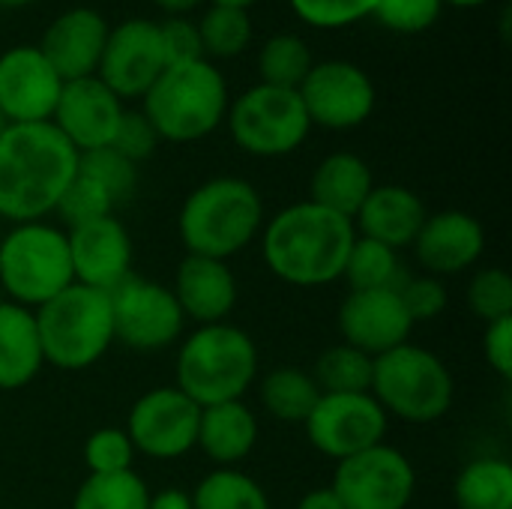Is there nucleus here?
Segmentation results:
<instances>
[{
  "mask_svg": "<svg viewBox=\"0 0 512 509\" xmlns=\"http://www.w3.org/2000/svg\"><path fill=\"white\" fill-rule=\"evenodd\" d=\"M78 171V150L54 123H9L0 135V219L42 222Z\"/></svg>",
  "mask_w": 512,
  "mask_h": 509,
  "instance_id": "f257e3e1",
  "label": "nucleus"
},
{
  "mask_svg": "<svg viewBox=\"0 0 512 509\" xmlns=\"http://www.w3.org/2000/svg\"><path fill=\"white\" fill-rule=\"evenodd\" d=\"M354 240L357 231L348 216L306 198L282 207L273 219H264L261 258L285 285L321 288L342 279Z\"/></svg>",
  "mask_w": 512,
  "mask_h": 509,
  "instance_id": "f03ea898",
  "label": "nucleus"
},
{
  "mask_svg": "<svg viewBox=\"0 0 512 509\" xmlns=\"http://www.w3.org/2000/svg\"><path fill=\"white\" fill-rule=\"evenodd\" d=\"M6 126H9V120H6V117H3V111H0V135L6 132Z\"/></svg>",
  "mask_w": 512,
  "mask_h": 509,
  "instance_id": "603ef678",
  "label": "nucleus"
},
{
  "mask_svg": "<svg viewBox=\"0 0 512 509\" xmlns=\"http://www.w3.org/2000/svg\"><path fill=\"white\" fill-rule=\"evenodd\" d=\"M342 279L348 282L351 291H381V288H399L405 282V267L396 249L357 237L348 261H345V273Z\"/></svg>",
  "mask_w": 512,
  "mask_h": 509,
  "instance_id": "c85d7f7f",
  "label": "nucleus"
},
{
  "mask_svg": "<svg viewBox=\"0 0 512 509\" xmlns=\"http://www.w3.org/2000/svg\"><path fill=\"white\" fill-rule=\"evenodd\" d=\"M123 111V102L96 75H87L63 81L51 123L78 153H87L111 144Z\"/></svg>",
  "mask_w": 512,
  "mask_h": 509,
  "instance_id": "6ab92c4d",
  "label": "nucleus"
},
{
  "mask_svg": "<svg viewBox=\"0 0 512 509\" xmlns=\"http://www.w3.org/2000/svg\"><path fill=\"white\" fill-rule=\"evenodd\" d=\"M210 3L213 6H231V9H246L249 12L258 0H210Z\"/></svg>",
  "mask_w": 512,
  "mask_h": 509,
  "instance_id": "09e8293b",
  "label": "nucleus"
},
{
  "mask_svg": "<svg viewBox=\"0 0 512 509\" xmlns=\"http://www.w3.org/2000/svg\"><path fill=\"white\" fill-rule=\"evenodd\" d=\"M201 408L177 387H153L135 399L126 417V435L135 453L171 462L195 450Z\"/></svg>",
  "mask_w": 512,
  "mask_h": 509,
  "instance_id": "4468645a",
  "label": "nucleus"
},
{
  "mask_svg": "<svg viewBox=\"0 0 512 509\" xmlns=\"http://www.w3.org/2000/svg\"><path fill=\"white\" fill-rule=\"evenodd\" d=\"M453 501L459 509H512V465L495 456L468 462L453 480Z\"/></svg>",
  "mask_w": 512,
  "mask_h": 509,
  "instance_id": "bb28decb",
  "label": "nucleus"
},
{
  "mask_svg": "<svg viewBox=\"0 0 512 509\" xmlns=\"http://www.w3.org/2000/svg\"><path fill=\"white\" fill-rule=\"evenodd\" d=\"M429 210L423 204V198L399 183H384L366 195V201L360 204V210L354 213V231L357 237L384 243L396 252L411 249L423 222H426Z\"/></svg>",
  "mask_w": 512,
  "mask_h": 509,
  "instance_id": "5701e85b",
  "label": "nucleus"
},
{
  "mask_svg": "<svg viewBox=\"0 0 512 509\" xmlns=\"http://www.w3.org/2000/svg\"><path fill=\"white\" fill-rule=\"evenodd\" d=\"M75 282L66 231L51 222L12 225L0 240V288L9 303L39 309Z\"/></svg>",
  "mask_w": 512,
  "mask_h": 509,
  "instance_id": "6e6552de",
  "label": "nucleus"
},
{
  "mask_svg": "<svg viewBox=\"0 0 512 509\" xmlns=\"http://www.w3.org/2000/svg\"><path fill=\"white\" fill-rule=\"evenodd\" d=\"M255 444H258V417L243 399L201 408L195 447L216 468H237L243 459H249Z\"/></svg>",
  "mask_w": 512,
  "mask_h": 509,
  "instance_id": "b1692460",
  "label": "nucleus"
},
{
  "mask_svg": "<svg viewBox=\"0 0 512 509\" xmlns=\"http://www.w3.org/2000/svg\"><path fill=\"white\" fill-rule=\"evenodd\" d=\"M198 36H201V51L210 60H231L249 48L252 39V18L246 9H231V6H207L201 21H198Z\"/></svg>",
  "mask_w": 512,
  "mask_h": 509,
  "instance_id": "72a5a7b5",
  "label": "nucleus"
},
{
  "mask_svg": "<svg viewBox=\"0 0 512 509\" xmlns=\"http://www.w3.org/2000/svg\"><path fill=\"white\" fill-rule=\"evenodd\" d=\"M78 171L87 174L90 180H96V183L111 195V201H114L117 207L135 195V186H138V165L129 162L126 156H120L114 147H99V150L78 153Z\"/></svg>",
  "mask_w": 512,
  "mask_h": 509,
  "instance_id": "f704fd0d",
  "label": "nucleus"
},
{
  "mask_svg": "<svg viewBox=\"0 0 512 509\" xmlns=\"http://www.w3.org/2000/svg\"><path fill=\"white\" fill-rule=\"evenodd\" d=\"M156 144H159V135L150 126V120L141 111H123V117L117 123V132H114L108 147H114L120 156H126L129 162L138 165L147 156H153Z\"/></svg>",
  "mask_w": 512,
  "mask_h": 509,
  "instance_id": "79ce46f5",
  "label": "nucleus"
},
{
  "mask_svg": "<svg viewBox=\"0 0 512 509\" xmlns=\"http://www.w3.org/2000/svg\"><path fill=\"white\" fill-rule=\"evenodd\" d=\"M162 12H168L171 18H183L189 12H195L204 0H153Z\"/></svg>",
  "mask_w": 512,
  "mask_h": 509,
  "instance_id": "de8ad7c7",
  "label": "nucleus"
},
{
  "mask_svg": "<svg viewBox=\"0 0 512 509\" xmlns=\"http://www.w3.org/2000/svg\"><path fill=\"white\" fill-rule=\"evenodd\" d=\"M234 144L258 159H279L303 147L312 132L309 114L297 90L255 84L243 90L225 114Z\"/></svg>",
  "mask_w": 512,
  "mask_h": 509,
  "instance_id": "1a4fd4ad",
  "label": "nucleus"
},
{
  "mask_svg": "<svg viewBox=\"0 0 512 509\" xmlns=\"http://www.w3.org/2000/svg\"><path fill=\"white\" fill-rule=\"evenodd\" d=\"M174 378V387L198 408L237 402L258 378L255 339L228 321L204 324L180 342Z\"/></svg>",
  "mask_w": 512,
  "mask_h": 509,
  "instance_id": "39448f33",
  "label": "nucleus"
},
{
  "mask_svg": "<svg viewBox=\"0 0 512 509\" xmlns=\"http://www.w3.org/2000/svg\"><path fill=\"white\" fill-rule=\"evenodd\" d=\"M135 456L138 453H135L126 429H120V426L96 429L84 441V465H87V474H120V471H132Z\"/></svg>",
  "mask_w": 512,
  "mask_h": 509,
  "instance_id": "e433bc0d",
  "label": "nucleus"
},
{
  "mask_svg": "<svg viewBox=\"0 0 512 509\" xmlns=\"http://www.w3.org/2000/svg\"><path fill=\"white\" fill-rule=\"evenodd\" d=\"M375 357L339 342L318 354L312 366V378L321 393H369L372 387Z\"/></svg>",
  "mask_w": 512,
  "mask_h": 509,
  "instance_id": "7c9ffc66",
  "label": "nucleus"
},
{
  "mask_svg": "<svg viewBox=\"0 0 512 509\" xmlns=\"http://www.w3.org/2000/svg\"><path fill=\"white\" fill-rule=\"evenodd\" d=\"M108 30L111 27L102 12L90 6H72L45 27L36 48L60 75V81H75L96 75Z\"/></svg>",
  "mask_w": 512,
  "mask_h": 509,
  "instance_id": "412c9836",
  "label": "nucleus"
},
{
  "mask_svg": "<svg viewBox=\"0 0 512 509\" xmlns=\"http://www.w3.org/2000/svg\"><path fill=\"white\" fill-rule=\"evenodd\" d=\"M411 249L426 276L447 279L471 270L483 258L486 231L480 219L465 210H438L426 216Z\"/></svg>",
  "mask_w": 512,
  "mask_h": 509,
  "instance_id": "aec40b11",
  "label": "nucleus"
},
{
  "mask_svg": "<svg viewBox=\"0 0 512 509\" xmlns=\"http://www.w3.org/2000/svg\"><path fill=\"white\" fill-rule=\"evenodd\" d=\"M390 417L372 393H321L303 429L309 444L327 459H348L384 444Z\"/></svg>",
  "mask_w": 512,
  "mask_h": 509,
  "instance_id": "f8f14e48",
  "label": "nucleus"
},
{
  "mask_svg": "<svg viewBox=\"0 0 512 509\" xmlns=\"http://www.w3.org/2000/svg\"><path fill=\"white\" fill-rule=\"evenodd\" d=\"M45 366L33 312L18 303H0V390L27 387Z\"/></svg>",
  "mask_w": 512,
  "mask_h": 509,
  "instance_id": "a878e982",
  "label": "nucleus"
},
{
  "mask_svg": "<svg viewBox=\"0 0 512 509\" xmlns=\"http://www.w3.org/2000/svg\"><path fill=\"white\" fill-rule=\"evenodd\" d=\"M399 297H402L414 327L423 324V321H435L447 309V300H450L444 279H435V276H426V273L405 276V282L399 285Z\"/></svg>",
  "mask_w": 512,
  "mask_h": 509,
  "instance_id": "a19ab883",
  "label": "nucleus"
},
{
  "mask_svg": "<svg viewBox=\"0 0 512 509\" xmlns=\"http://www.w3.org/2000/svg\"><path fill=\"white\" fill-rule=\"evenodd\" d=\"M258 396L264 411L279 423H306L309 411L315 408L321 390L315 378L297 366H279L267 372L258 384Z\"/></svg>",
  "mask_w": 512,
  "mask_h": 509,
  "instance_id": "cd10ccee",
  "label": "nucleus"
},
{
  "mask_svg": "<svg viewBox=\"0 0 512 509\" xmlns=\"http://www.w3.org/2000/svg\"><path fill=\"white\" fill-rule=\"evenodd\" d=\"M33 321L45 363L60 372H84L96 366L114 345L108 294L78 282L33 309Z\"/></svg>",
  "mask_w": 512,
  "mask_h": 509,
  "instance_id": "423d86ee",
  "label": "nucleus"
},
{
  "mask_svg": "<svg viewBox=\"0 0 512 509\" xmlns=\"http://www.w3.org/2000/svg\"><path fill=\"white\" fill-rule=\"evenodd\" d=\"M66 243L78 285L108 294L132 276V237L114 213L66 228Z\"/></svg>",
  "mask_w": 512,
  "mask_h": 509,
  "instance_id": "a211bd4d",
  "label": "nucleus"
},
{
  "mask_svg": "<svg viewBox=\"0 0 512 509\" xmlns=\"http://www.w3.org/2000/svg\"><path fill=\"white\" fill-rule=\"evenodd\" d=\"M288 6L315 30H342L369 18L375 0H288Z\"/></svg>",
  "mask_w": 512,
  "mask_h": 509,
  "instance_id": "58836bf2",
  "label": "nucleus"
},
{
  "mask_svg": "<svg viewBox=\"0 0 512 509\" xmlns=\"http://www.w3.org/2000/svg\"><path fill=\"white\" fill-rule=\"evenodd\" d=\"M63 81L36 45H12L0 54V111L9 123H48Z\"/></svg>",
  "mask_w": 512,
  "mask_h": 509,
  "instance_id": "f3484780",
  "label": "nucleus"
},
{
  "mask_svg": "<svg viewBox=\"0 0 512 509\" xmlns=\"http://www.w3.org/2000/svg\"><path fill=\"white\" fill-rule=\"evenodd\" d=\"M264 228L261 192L243 177H210L195 186L177 216L186 255L228 261Z\"/></svg>",
  "mask_w": 512,
  "mask_h": 509,
  "instance_id": "7ed1b4c3",
  "label": "nucleus"
},
{
  "mask_svg": "<svg viewBox=\"0 0 512 509\" xmlns=\"http://www.w3.org/2000/svg\"><path fill=\"white\" fill-rule=\"evenodd\" d=\"M372 189L375 174L369 162L351 150H336L324 156L309 177V201L348 219H354Z\"/></svg>",
  "mask_w": 512,
  "mask_h": 509,
  "instance_id": "393cba45",
  "label": "nucleus"
},
{
  "mask_svg": "<svg viewBox=\"0 0 512 509\" xmlns=\"http://www.w3.org/2000/svg\"><path fill=\"white\" fill-rule=\"evenodd\" d=\"M159 42H162V54H165V66L171 63H189V60H201V36H198V24L189 18H168L159 24Z\"/></svg>",
  "mask_w": 512,
  "mask_h": 509,
  "instance_id": "37998d69",
  "label": "nucleus"
},
{
  "mask_svg": "<svg viewBox=\"0 0 512 509\" xmlns=\"http://www.w3.org/2000/svg\"><path fill=\"white\" fill-rule=\"evenodd\" d=\"M165 69L159 42V24L147 18H129L108 30L96 78L120 99H141Z\"/></svg>",
  "mask_w": 512,
  "mask_h": 509,
  "instance_id": "2eb2a0df",
  "label": "nucleus"
},
{
  "mask_svg": "<svg viewBox=\"0 0 512 509\" xmlns=\"http://www.w3.org/2000/svg\"><path fill=\"white\" fill-rule=\"evenodd\" d=\"M441 12V0H375L372 18L393 33H423L438 24Z\"/></svg>",
  "mask_w": 512,
  "mask_h": 509,
  "instance_id": "ea45409f",
  "label": "nucleus"
},
{
  "mask_svg": "<svg viewBox=\"0 0 512 509\" xmlns=\"http://www.w3.org/2000/svg\"><path fill=\"white\" fill-rule=\"evenodd\" d=\"M30 3H36V0H0V6H6V9H21V6H30Z\"/></svg>",
  "mask_w": 512,
  "mask_h": 509,
  "instance_id": "3c124183",
  "label": "nucleus"
},
{
  "mask_svg": "<svg viewBox=\"0 0 512 509\" xmlns=\"http://www.w3.org/2000/svg\"><path fill=\"white\" fill-rule=\"evenodd\" d=\"M192 509H270V498L240 468H216L195 486Z\"/></svg>",
  "mask_w": 512,
  "mask_h": 509,
  "instance_id": "c756f323",
  "label": "nucleus"
},
{
  "mask_svg": "<svg viewBox=\"0 0 512 509\" xmlns=\"http://www.w3.org/2000/svg\"><path fill=\"white\" fill-rule=\"evenodd\" d=\"M147 504L150 489L135 468L120 474H87L72 498V509H147Z\"/></svg>",
  "mask_w": 512,
  "mask_h": 509,
  "instance_id": "2f4dec72",
  "label": "nucleus"
},
{
  "mask_svg": "<svg viewBox=\"0 0 512 509\" xmlns=\"http://www.w3.org/2000/svg\"><path fill=\"white\" fill-rule=\"evenodd\" d=\"M114 342L132 351H165L183 336V312L168 285L141 276H126L108 291Z\"/></svg>",
  "mask_w": 512,
  "mask_h": 509,
  "instance_id": "9d476101",
  "label": "nucleus"
},
{
  "mask_svg": "<svg viewBox=\"0 0 512 509\" xmlns=\"http://www.w3.org/2000/svg\"><path fill=\"white\" fill-rule=\"evenodd\" d=\"M369 393L387 417L426 426L453 408L456 381L450 366L435 351L405 342L375 357Z\"/></svg>",
  "mask_w": 512,
  "mask_h": 509,
  "instance_id": "0eeeda50",
  "label": "nucleus"
},
{
  "mask_svg": "<svg viewBox=\"0 0 512 509\" xmlns=\"http://www.w3.org/2000/svg\"><path fill=\"white\" fill-rule=\"evenodd\" d=\"M336 327L345 345L381 357L405 342H411L414 321L399 297V288H381V291H348Z\"/></svg>",
  "mask_w": 512,
  "mask_h": 509,
  "instance_id": "dca6fc26",
  "label": "nucleus"
},
{
  "mask_svg": "<svg viewBox=\"0 0 512 509\" xmlns=\"http://www.w3.org/2000/svg\"><path fill=\"white\" fill-rule=\"evenodd\" d=\"M114 210H117V204L111 201V195L96 180L75 171V177L66 186L54 213L66 222V228H72V225H81V222H90L99 216H111Z\"/></svg>",
  "mask_w": 512,
  "mask_h": 509,
  "instance_id": "4c0bfd02",
  "label": "nucleus"
},
{
  "mask_svg": "<svg viewBox=\"0 0 512 509\" xmlns=\"http://www.w3.org/2000/svg\"><path fill=\"white\" fill-rule=\"evenodd\" d=\"M483 357L489 363V369L510 381L512 378V318L504 321H495V324H486V333H483Z\"/></svg>",
  "mask_w": 512,
  "mask_h": 509,
  "instance_id": "c03bdc74",
  "label": "nucleus"
},
{
  "mask_svg": "<svg viewBox=\"0 0 512 509\" xmlns=\"http://www.w3.org/2000/svg\"><path fill=\"white\" fill-rule=\"evenodd\" d=\"M297 509H345V507H342V501L336 498V492L327 486V489H312V492H306V495L300 498Z\"/></svg>",
  "mask_w": 512,
  "mask_h": 509,
  "instance_id": "49530a36",
  "label": "nucleus"
},
{
  "mask_svg": "<svg viewBox=\"0 0 512 509\" xmlns=\"http://www.w3.org/2000/svg\"><path fill=\"white\" fill-rule=\"evenodd\" d=\"M312 51L297 33H276L258 51L261 84L297 90L312 69Z\"/></svg>",
  "mask_w": 512,
  "mask_h": 509,
  "instance_id": "473e14b6",
  "label": "nucleus"
},
{
  "mask_svg": "<svg viewBox=\"0 0 512 509\" xmlns=\"http://www.w3.org/2000/svg\"><path fill=\"white\" fill-rule=\"evenodd\" d=\"M468 306L483 324L512 318V276L504 267H480L468 282Z\"/></svg>",
  "mask_w": 512,
  "mask_h": 509,
  "instance_id": "c9c22d12",
  "label": "nucleus"
},
{
  "mask_svg": "<svg viewBox=\"0 0 512 509\" xmlns=\"http://www.w3.org/2000/svg\"><path fill=\"white\" fill-rule=\"evenodd\" d=\"M237 279L228 261L186 255L174 273L171 294L183 312L186 321L204 324H222L237 306Z\"/></svg>",
  "mask_w": 512,
  "mask_h": 509,
  "instance_id": "4be33fe9",
  "label": "nucleus"
},
{
  "mask_svg": "<svg viewBox=\"0 0 512 509\" xmlns=\"http://www.w3.org/2000/svg\"><path fill=\"white\" fill-rule=\"evenodd\" d=\"M228 81L207 57L171 63L141 96V114L156 129L159 141L192 144L213 135L228 114Z\"/></svg>",
  "mask_w": 512,
  "mask_h": 509,
  "instance_id": "20e7f679",
  "label": "nucleus"
},
{
  "mask_svg": "<svg viewBox=\"0 0 512 509\" xmlns=\"http://www.w3.org/2000/svg\"><path fill=\"white\" fill-rule=\"evenodd\" d=\"M147 509H192V495L180 492V489H162V492H150V504Z\"/></svg>",
  "mask_w": 512,
  "mask_h": 509,
  "instance_id": "a18cd8bd",
  "label": "nucleus"
},
{
  "mask_svg": "<svg viewBox=\"0 0 512 509\" xmlns=\"http://www.w3.org/2000/svg\"><path fill=\"white\" fill-rule=\"evenodd\" d=\"M0 303H6V297H3V288H0Z\"/></svg>",
  "mask_w": 512,
  "mask_h": 509,
  "instance_id": "864d4df0",
  "label": "nucleus"
},
{
  "mask_svg": "<svg viewBox=\"0 0 512 509\" xmlns=\"http://www.w3.org/2000/svg\"><path fill=\"white\" fill-rule=\"evenodd\" d=\"M330 489L345 509H408L417 492V471L402 450L375 444L336 462Z\"/></svg>",
  "mask_w": 512,
  "mask_h": 509,
  "instance_id": "9b49d317",
  "label": "nucleus"
},
{
  "mask_svg": "<svg viewBox=\"0 0 512 509\" xmlns=\"http://www.w3.org/2000/svg\"><path fill=\"white\" fill-rule=\"evenodd\" d=\"M312 126L345 132L363 126L375 111V81L351 60L312 63L309 75L297 87Z\"/></svg>",
  "mask_w": 512,
  "mask_h": 509,
  "instance_id": "ddd939ff",
  "label": "nucleus"
},
{
  "mask_svg": "<svg viewBox=\"0 0 512 509\" xmlns=\"http://www.w3.org/2000/svg\"><path fill=\"white\" fill-rule=\"evenodd\" d=\"M444 6H459V9H477V6H486L492 0H441Z\"/></svg>",
  "mask_w": 512,
  "mask_h": 509,
  "instance_id": "8fccbe9b",
  "label": "nucleus"
}]
</instances>
